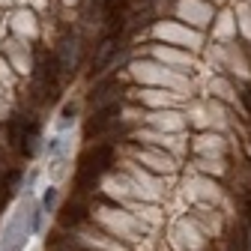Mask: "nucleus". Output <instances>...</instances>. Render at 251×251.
<instances>
[{
	"label": "nucleus",
	"instance_id": "obj_1",
	"mask_svg": "<svg viewBox=\"0 0 251 251\" xmlns=\"http://www.w3.org/2000/svg\"><path fill=\"white\" fill-rule=\"evenodd\" d=\"M30 230H33V225H27V212L15 215V218H12V225L6 227L3 251H21V245H24V239H27V233H30Z\"/></svg>",
	"mask_w": 251,
	"mask_h": 251
},
{
	"label": "nucleus",
	"instance_id": "obj_2",
	"mask_svg": "<svg viewBox=\"0 0 251 251\" xmlns=\"http://www.w3.org/2000/svg\"><path fill=\"white\" fill-rule=\"evenodd\" d=\"M114 114H117V102H111L108 108H102L96 117H93V120H90V126H87V132H90V135H99V132H105V126L111 123V117H114Z\"/></svg>",
	"mask_w": 251,
	"mask_h": 251
},
{
	"label": "nucleus",
	"instance_id": "obj_3",
	"mask_svg": "<svg viewBox=\"0 0 251 251\" xmlns=\"http://www.w3.org/2000/svg\"><path fill=\"white\" fill-rule=\"evenodd\" d=\"M87 218V206L84 203H72V206H66L63 209V215H60V225H78V222H84Z\"/></svg>",
	"mask_w": 251,
	"mask_h": 251
},
{
	"label": "nucleus",
	"instance_id": "obj_4",
	"mask_svg": "<svg viewBox=\"0 0 251 251\" xmlns=\"http://www.w3.org/2000/svg\"><path fill=\"white\" fill-rule=\"evenodd\" d=\"M54 198H57V192H54V188H45V195H42V203H39V206L48 212V209L54 206Z\"/></svg>",
	"mask_w": 251,
	"mask_h": 251
},
{
	"label": "nucleus",
	"instance_id": "obj_5",
	"mask_svg": "<svg viewBox=\"0 0 251 251\" xmlns=\"http://www.w3.org/2000/svg\"><path fill=\"white\" fill-rule=\"evenodd\" d=\"M72 114H75V108H72V105H69V108H66V111H63V120H60V126H72V120H75V117H72Z\"/></svg>",
	"mask_w": 251,
	"mask_h": 251
},
{
	"label": "nucleus",
	"instance_id": "obj_6",
	"mask_svg": "<svg viewBox=\"0 0 251 251\" xmlns=\"http://www.w3.org/2000/svg\"><path fill=\"white\" fill-rule=\"evenodd\" d=\"M248 222H251V203H248Z\"/></svg>",
	"mask_w": 251,
	"mask_h": 251
}]
</instances>
